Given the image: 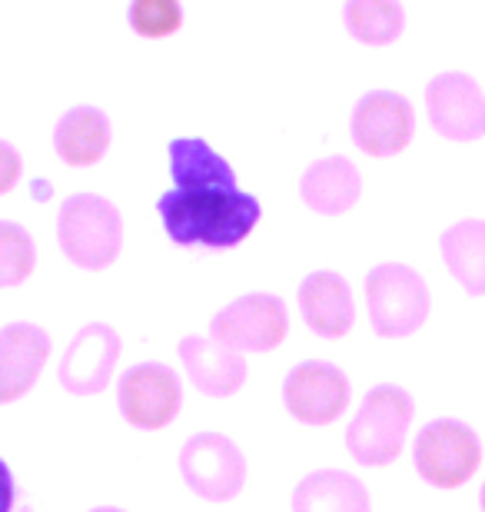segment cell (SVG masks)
Instances as JSON below:
<instances>
[{
	"mask_svg": "<svg viewBox=\"0 0 485 512\" xmlns=\"http://www.w3.org/2000/svg\"><path fill=\"white\" fill-rule=\"evenodd\" d=\"M173 190L157 200L170 240L180 247L230 250L260 223V200L240 190L230 163L210 143L180 137L170 143Z\"/></svg>",
	"mask_w": 485,
	"mask_h": 512,
	"instance_id": "1",
	"label": "cell"
},
{
	"mask_svg": "<svg viewBox=\"0 0 485 512\" xmlns=\"http://www.w3.org/2000/svg\"><path fill=\"white\" fill-rule=\"evenodd\" d=\"M416 416V403L402 386L379 383L359 403L346 429V449L359 466H389L402 453Z\"/></svg>",
	"mask_w": 485,
	"mask_h": 512,
	"instance_id": "2",
	"label": "cell"
},
{
	"mask_svg": "<svg viewBox=\"0 0 485 512\" xmlns=\"http://www.w3.org/2000/svg\"><path fill=\"white\" fill-rule=\"evenodd\" d=\"M57 240L67 260L80 270H107L123 243L120 210L97 193H74L60 207Z\"/></svg>",
	"mask_w": 485,
	"mask_h": 512,
	"instance_id": "3",
	"label": "cell"
},
{
	"mask_svg": "<svg viewBox=\"0 0 485 512\" xmlns=\"http://www.w3.org/2000/svg\"><path fill=\"white\" fill-rule=\"evenodd\" d=\"M412 463L422 483L436 489H459L466 486L482 463V443L476 429L462 419H432L419 429L412 443Z\"/></svg>",
	"mask_w": 485,
	"mask_h": 512,
	"instance_id": "4",
	"label": "cell"
},
{
	"mask_svg": "<svg viewBox=\"0 0 485 512\" xmlns=\"http://www.w3.org/2000/svg\"><path fill=\"white\" fill-rule=\"evenodd\" d=\"M366 306L379 336H412L429 316V286L406 263H379L366 276Z\"/></svg>",
	"mask_w": 485,
	"mask_h": 512,
	"instance_id": "5",
	"label": "cell"
},
{
	"mask_svg": "<svg viewBox=\"0 0 485 512\" xmlns=\"http://www.w3.org/2000/svg\"><path fill=\"white\" fill-rule=\"evenodd\" d=\"M290 313L273 293H246L213 316L210 333L233 353H270L286 340Z\"/></svg>",
	"mask_w": 485,
	"mask_h": 512,
	"instance_id": "6",
	"label": "cell"
},
{
	"mask_svg": "<svg viewBox=\"0 0 485 512\" xmlns=\"http://www.w3.org/2000/svg\"><path fill=\"white\" fill-rule=\"evenodd\" d=\"M180 473L196 496L210 503H226L246 483V456L230 436L196 433L180 449Z\"/></svg>",
	"mask_w": 485,
	"mask_h": 512,
	"instance_id": "7",
	"label": "cell"
},
{
	"mask_svg": "<svg viewBox=\"0 0 485 512\" xmlns=\"http://www.w3.org/2000/svg\"><path fill=\"white\" fill-rule=\"evenodd\" d=\"M117 403L133 429L153 433L177 419L183 406L180 376L167 363H137L120 376Z\"/></svg>",
	"mask_w": 485,
	"mask_h": 512,
	"instance_id": "8",
	"label": "cell"
},
{
	"mask_svg": "<svg viewBox=\"0 0 485 512\" xmlns=\"http://www.w3.org/2000/svg\"><path fill=\"white\" fill-rule=\"evenodd\" d=\"M353 143L369 157H396L416 137V110L396 90H369L353 107Z\"/></svg>",
	"mask_w": 485,
	"mask_h": 512,
	"instance_id": "9",
	"label": "cell"
},
{
	"mask_svg": "<svg viewBox=\"0 0 485 512\" xmlns=\"http://www.w3.org/2000/svg\"><path fill=\"white\" fill-rule=\"evenodd\" d=\"M283 403L290 416L306 426H329L349 406V380L339 366L306 360L293 366L283 380Z\"/></svg>",
	"mask_w": 485,
	"mask_h": 512,
	"instance_id": "10",
	"label": "cell"
},
{
	"mask_svg": "<svg viewBox=\"0 0 485 512\" xmlns=\"http://www.w3.org/2000/svg\"><path fill=\"white\" fill-rule=\"evenodd\" d=\"M426 114L439 137L472 143L485 137V94L469 74L446 70L426 87Z\"/></svg>",
	"mask_w": 485,
	"mask_h": 512,
	"instance_id": "11",
	"label": "cell"
},
{
	"mask_svg": "<svg viewBox=\"0 0 485 512\" xmlns=\"http://www.w3.org/2000/svg\"><path fill=\"white\" fill-rule=\"evenodd\" d=\"M120 360V336L107 323H87L60 360V383L74 396H94L107 389Z\"/></svg>",
	"mask_w": 485,
	"mask_h": 512,
	"instance_id": "12",
	"label": "cell"
},
{
	"mask_svg": "<svg viewBox=\"0 0 485 512\" xmlns=\"http://www.w3.org/2000/svg\"><path fill=\"white\" fill-rule=\"evenodd\" d=\"M50 356V333L37 323H7L0 330V406L30 393Z\"/></svg>",
	"mask_w": 485,
	"mask_h": 512,
	"instance_id": "13",
	"label": "cell"
},
{
	"mask_svg": "<svg viewBox=\"0 0 485 512\" xmlns=\"http://www.w3.org/2000/svg\"><path fill=\"white\" fill-rule=\"evenodd\" d=\"M299 313H303V323L316 336L339 340L356 323L353 290H349V283L339 273L316 270L299 283Z\"/></svg>",
	"mask_w": 485,
	"mask_h": 512,
	"instance_id": "14",
	"label": "cell"
},
{
	"mask_svg": "<svg viewBox=\"0 0 485 512\" xmlns=\"http://www.w3.org/2000/svg\"><path fill=\"white\" fill-rule=\"evenodd\" d=\"M180 360L183 370L193 380V386L206 396H233L246 383V360L243 353L226 350L223 343L206 340V336H187L180 340Z\"/></svg>",
	"mask_w": 485,
	"mask_h": 512,
	"instance_id": "15",
	"label": "cell"
},
{
	"mask_svg": "<svg viewBox=\"0 0 485 512\" xmlns=\"http://www.w3.org/2000/svg\"><path fill=\"white\" fill-rule=\"evenodd\" d=\"M299 193L309 210L323 213V217H339L349 207H356L359 193H363V177L349 157H326L309 163L299 180Z\"/></svg>",
	"mask_w": 485,
	"mask_h": 512,
	"instance_id": "16",
	"label": "cell"
},
{
	"mask_svg": "<svg viewBox=\"0 0 485 512\" xmlns=\"http://www.w3.org/2000/svg\"><path fill=\"white\" fill-rule=\"evenodd\" d=\"M293 512H373V503L353 473L316 469L296 486Z\"/></svg>",
	"mask_w": 485,
	"mask_h": 512,
	"instance_id": "17",
	"label": "cell"
},
{
	"mask_svg": "<svg viewBox=\"0 0 485 512\" xmlns=\"http://www.w3.org/2000/svg\"><path fill=\"white\" fill-rule=\"evenodd\" d=\"M110 147V120L97 107H70L57 120L54 150L70 167H94Z\"/></svg>",
	"mask_w": 485,
	"mask_h": 512,
	"instance_id": "18",
	"label": "cell"
},
{
	"mask_svg": "<svg viewBox=\"0 0 485 512\" xmlns=\"http://www.w3.org/2000/svg\"><path fill=\"white\" fill-rule=\"evenodd\" d=\"M442 260L469 296H485V220H459L439 240Z\"/></svg>",
	"mask_w": 485,
	"mask_h": 512,
	"instance_id": "19",
	"label": "cell"
},
{
	"mask_svg": "<svg viewBox=\"0 0 485 512\" xmlns=\"http://www.w3.org/2000/svg\"><path fill=\"white\" fill-rule=\"evenodd\" d=\"M343 20L356 40L383 47L399 40L402 27H406V10L392 0H353L343 7Z\"/></svg>",
	"mask_w": 485,
	"mask_h": 512,
	"instance_id": "20",
	"label": "cell"
},
{
	"mask_svg": "<svg viewBox=\"0 0 485 512\" xmlns=\"http://www.w3.org/2000/svg\"><path fill=\"white\" fill-rule=\"evenodd\" d=\"M37 247L20 223L0 220V286H20L34 273Z\"/></svg>",
	"mask_w": 485,
	"mask_h": 512,
	"instance_id": "21",
	"label": "cell"
},
{
	"mask_svg": "<svg viewBox=\"0 0 485 512\" xmlns=\"http://www.w3.org/2000/svg\"><path fill=\"white\" fill-rule=\"evenodd\" d=\"M127 17L140 37H170L183 24V10L173 0H140L130 7Z\"/></svg>",
	"mask_w": 485,
	"mask_h": 512,
	"instance_id": "22",
	"label": "cell"
},
{
	"mask_svg": "<svg viewBox=\"0 0 485 512\" xmlns=\"http://www.w3.org/2000/svg\"><path fill=\"white\" fill-rule=\"evenodd\" d=\"M20 170H24V167H20L17 147H14V143H7V140H0V197L17 187Z\"/></svg>",
	"mask_w": 485,
	"mask_h": 512,
	"instance_id": "23",
	"label": "cell"
},
{
	"mask_svg": "<svg viewBox=\"0 0 485 512\" xmlns=\"http://www.w3.org/2000/svg\"><path fill=\"white\" fill-rule=\"evenodd\" d=\"M14 476H10V466L0 459V512H14Z\"/></svg>",
	"mask_w": 485,
	"mask_h": 512,
	"instance_id": "24",
	"label": "cell"
},
{
	"mask_svg": "<svg viewBox=\"0 0 485 512\" xmlns=\"http://www.w3.org/2000/svg\"><path fill=\"white\" fill-rule=\"evenodd\" d=\"M479 506H482V512H485V483H482V489H479Z\"/></svg>",
	"mask_w": 485,
	"mask_h": 512,
	"instance_id": "25",
	"label": "cell"
},
{
	"mask_svg": "<svg viewBox=\"0 0 485 512\" xmlns=\"http://www.w3.org/2000/svg\"><path fill=\"white\" fill-rule=\"evenodd\" d=\"M90 512H123V509H113V506H100V509H90Z\"/></svg>",
	"mask_w": 485,
	"mask_h": 512,
	"instance_id": "26",
	"label": "cell"
}]
</instances>
